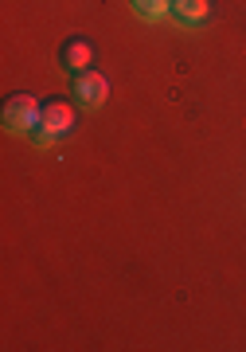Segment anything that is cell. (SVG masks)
I'll use <instances>...</instances> for the list:
<instances>
[{
  "label": "cell",
  "mask_w": 246,
  "mask_h": 352,
  "mask_svg": "<svg viewBox=\"0 0 246 352\" xmlns=\"http://www.w3.org/2000/svg\"><path fill=\"white\" fill-rule=\"evenodd\" d=\"M71 129H74V106L63 102V98H51V102H43V110H39L32 141L43 145V149H51V145H59V141L71 138Z\"/></svg>",
  "instance_id": "1"
},
{
  "label": "cell",
  "mask_w": 246,
  "mask_h": 352,
  "mask_svg": "<svg viewBox=\"0 0 246 352\" xmlns=\"http://www.w3.org/2000/svg\"><path fill=\"white\" fill-rule=\"evenodd\" d=\"M39 106L36 94H27V90H16V94H8V102H4V113H0V122H4V129L8 133H32L39 122Z\"/></svg>",
  "instance_id": "2"
},
{
  "label": "cell",
  "mask_w": 246,
  "mask_h": 352,
  "mask_svg": "<svg viewBox=\"0 0 246 352\" xmlns=\"http://www.w3.org/2000/svg\"><path fill=\"white\" fill-rule=\"evenodd\" d=\"M71 94L82 110H98L102 102H106V94H110V82H106L102 71L90 67V71H78V75L71 78Z\"/></svg>",
  "instance_id": "3"
},
{
  "label": "cell",
  "mask_w": 246,
  "mask_h": 352,
  "mask_svg": "<svg viewBox=\"0 0 246 352\" xmlns=\"http://www.w3.org/2000/svg\"><path fill=\"white\" fill-rule=\"evenodd\" d=\"M59 63L71 71V75H78V71H90V63H94V43H90L87 36H67L59 43Z\"/></svg>",
  "instance_id": "4"
},
{
  "label": "cell",
  "mask_w": 246,
  "mask_h": 352,
  "mask_svg": "<svg viewBox=\"0 0 246 352\" xmlns=\"http://www.w3.org/2000/svg\"><path fill=\"white\" fill-rule=\"evenodd\" d=\"M172 16L188 28H199V24H208L211 0H172Z\"/></svg>",
  "instance_id": "5"
},
{
  "label": "cell",
  "mask_w": 246,
  "mask_h": 352,
  "mask_svg": "<svg viewBox=\"0 0 246 352\" xmlns=\"http://www.w3.org/2000/svg\"><path fill=\"white\" fill-rule=\"evenodd\" d=\"M129 4H133V12L141 20H164L172 12V0H129Z\"/></svg>",
  "instance_id": "6"
}]
</instances>
